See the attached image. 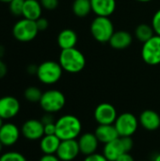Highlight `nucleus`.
I'll use <instances>...</instances> for the list:
<instances>
[{
	"instance_id": "16",
	"label": "nucleus",
	"mask_w": 160,
	"mask_h": 161,
	"mask_svg": "<svg viewBox=\"0 0 160 161\" xmlns=\"http://www.w3.org/2000/svg\"><path fill=\"white\" fill-rule=\"evenodd\" d=\"M140 125L148 131H155L160 127V115L155 110L146 109L139 117Z\"/></svg>"
},
{
	"instance_id": "26",
	"label": "nucleus",
	"mask_w": 160,
	"mask_h": 161,
	"mask_svg": "<svg viewBox=\"0 0 160 161\" xmlns=\"http://www.w3.org/2000/svg\"><path fill=\"white\" fill-rule=\"evenodd\" d=\"M25 0H11L8 3V9L14 16H22Z\"/></svg>"
},
{
	"instance_id": "6",
	"label": "nucleus",
	"mask_w": 160,
	"mask_h": 161,
	"mask_svg": "<svg viewBox=\"0 0 160 161\" xmlns=\"http://www.w3.org/2000/svg\"><path fill=\"white\" fill-rule=\"evenodd\" d=\"M39 29L36 25V21L22 18L18 20L12 27V35L15 40L21 42H28L33 41L38 33Z\"/></svg>"
},
{
	"instance_id": "24",
	"label": "nucleus",
	"mask_w": 160,
	"mask_h": 161,
	"mask_svg": "<svg viewBox=\"0 0 160 161\" xmlns=\"http://www.w3.org/2000/svg\"><path fill=\"white\" fill-rule=\"evenodd\" d=\"M155 35L156 33L153 26L148 24H140L135 29V36L141 42H147Z\"/></svg>"
},
{
	"instance_id": "39",
	"label": "nucleus",
	"mask_w": 160,
	"mask_h": 161,
	"mask_svg": "<svg viewBox=\"0 0 160 161\" xmlns=\"http://www.w3.org/2000/svg\"><path fill=\"white\" fill-rule=\"evenodd\" d=\"M138 2H141V3H148V2H151L153 0H136Z\"/></svg>"
},
{
	"instance_id": "28",
	"label": "nucleus",
	"mask_w": 160,
	"mask_h": 161,
	"mask_svg": "<svg viewBox=\"0 0 160 161\" xmlns=\"http://www.w3.org/2000/svg\"><path fill=\"white\" fill-rule=\"evenodd\" d=\"M151 25L153 26L156 35L160 36V8L154 14Z\"/></svg>"
},
{
	"instance_id": "10",
	"label": "nucleus",
	"mask_w": 160,
	"mask_h": 161,
	"mask_svg": "<svg viewBox=\"0 0 160 161\" xmlns=\"http://www.w3.org/2000/svg\"><path fill=\"white\" fill-rule=\"evenodd\" d=\"M117 117L115 107L109 103H101L94 109V119L98 125H113Z\"/></svg>"
},
{
	"instance_id": "29",
	"label": "nucleus",
	"mask_w": 160,
	"mask_h": 161,
	"mask_svg": "<svg viewBox=\"0 0 160 161\" xmlns=\"http://www.w3.org/2000/svg\"><path fill=\"white\" fill-rule=\"evenodd\" d=\"M42 8L46 10H54L58 6V0H40Z\"/></svg>"
},
{
	"instance_id": "35",
	"label": "nucleus",
	"mask_w": 160,
	"mask_h": 161,
	"mask_svg": "<svg viewBox=\"0 0 160 161\" xmlns=\"http://www.w3.org/2000/svg\"><path fill=\"white\" fill-rule=\"evenodd\" d=\"M39 161H60L57 155H43Z\"/></svg>"
},
{
	"instance_id": "41",
	"label": "nucleus",
	"mask_w": 160,
	"mask_h": 161,
	"mask_svg": "<svg viewBox=\"0 0 160 161\" xmlns=\"http://www.w3.org/2000/svg\"><path fill=\"white\" fill-rule=\"evenodd\" d=\"M11 0H0L1 3H6V4H8Z\"/></svg>"
},
{
	"instance_id": "37",
	"label": "nucleus",
	"mask_w": 160,
	"mask_h": 161,
	"mask_svg": "<svg viewBox=\"0 0 160 161\" xmlns=\"http://www.w3.org/2000/svg\"><path fill=\"white\" fill-rule=\"evenodd\" d=\"M26 71H27V73L29 75H36L37 71H38V66L35 65V64H30V65L27 66Z\"/></svg>"
},
{
	"instance_id": "5",
	"label": "nucleus",
	"mask_w": 160,
	"mask_h": 161,
	"mask_svg": "<svg viewBox=\"0 0 160 161\" xmlns=\"http://www.w3.org/2000/svg\"><path fill=\"white\" fill-rule=\"evenodd\" d=\"M134 146L131 137H119L116 140L105 144L103 155L108 161H116L124 153H129Z\"/></svg>"
},
{
	"instance_id": "3",
	"label": "nucleus",
	"mask_w": 160,
	"mask_h": 161,
	"mask_svg": "<svg viewBox=\"0 0 160 161\" xmlns=\"http://www.w3.org/2000/svg\"><path fill=\"white\" fill-rule=\"evenodd\" d=\"M63 74L59 62L54 60H45L38 66L37 77L44 85H54L59 81Z\"/></svg>"
},
{
	"instance_id": "36",
	"label": "nucleus",
	"mask_w": 160,
	"mask_h": 161,
	"mask_svg": "<svg viewBox=\"0 0 160 161\" xmlns=\"http://www.w3.org/2000/svg\"><path fill=\"white\" fill-rule=\"evenodd\" d=\"M116 161H135V159L132 157V155H130V152H129V153H124L122 156H120Z\"/></svg>"
},
{
	"instance_id": "2",
	"label": "nucleus",
	"mask_w": 160,
	"mask_h": 161,
	"mask_svg": "<svg viewBox=\"0 0 160 161\" xmlns=\"http://www.w3.org/2000/svg\"><path fill=\"white\" fill-rule=\"evenodd\" d=\"M58 62L63 71L70 74H77L86 66V58L84 54L75 47L61 50Z\"/></svg>"
},
{
	"instance_id": "22",
	"label": "nucleus",
	"mask_w": 160,
	"mask_h": 161,
	"mask_svg": "<svg viewBox=\"0 0 160 161\" xmlns=\"http://www.w3.org/2000/svg\"><path fill=\"white\" fill-rule=\"evenodd\" d=\"M60 142L57 135H44L40 140V149L44 155H56Z\"/></svg>"
},
{
	"instance_id": "21",
	"label": "nucleus",
	"mask_w": 160,
	"mask_h": 161,
	"mask_svg": "<svg viewBox=\"0 0 160 161\" xmlns=\"http://www.w3.org/2000/svg\"><path fill=\"white\" fill-rule=\"evenodd\" d=\"M42 7L40 0H25L22 16L28 20L37 21L41 17Z\"/></svg>"
},
{
	"instance_id": "44",
	"label": "nucleus",
	"mask_w": 160,
	"mask_h": 161,
	"mask_svg": "<svg viewBox=\"0 0 160 161\" xmlns=\"http://www.w3.org/2000/svg\"><path fill=\"white\" fill-rule=\"evenodd\" d=\"M141 161H149V160H141Z\"/></svg>"
},
{
	"instance_id": "38",
	"label": "nucleus",
	"mask_w": 160,
	"mask_h": 161,
	"mask_svg": "<svg viewBox=\"0 0 160 161\" xmlns=\"http://www.w3.org/2000/svg\"><path fill=\"white\" fill-rule=\"evenodd\" d=\"M4 53H5V49H4V47L2 45H0V59L4 56Z\"/></svg>"
},
{
	"instance_id": "34",
	"label": "nucleus",
	"mask_w": 160,
	"mask_h": 161,
	"mask_svg": "<svg viewBox=\"0 0 160 161\" xmlns=\"http://www.w3.org/2000/svg\"><path fill=\"white\" fill-rule=\"evenodd\" d=\"M8 73V67H7V64L2 60L0 59V79L5 77L6 75Z\"/></svg>"
},
{
	"instance_id": "4",
	"label": "nucleus",
	"mask_w": 160,
	"mask_h": 161,
	"mask_svg": "<svg viewBox=\"0 0 160 161\" xmlns=\"http://www.w3.org/2000/svg\"><path fill=\"white\" fill-rule=\"evenodd\" d=\"M114 32V25L109 17L96 16L91 24V36L98 42H108Z\"/></svg>"
},
{
	"instance_id": "8",
	"label": "nucleus",
	"mask_w": 160,
	"mask_h": 161,
	"mask_svg": "<svg viewBox=\"0 0 160 161\" xmlns=\"http://www.w3.org/2000/svg\"><path fill=\"white\" fill-rule=\"evenodd\" d=\"M120 137H132L138 130L140 125L139 119L130 112H124L118 115L113 124Z\"/></svg>"
},
{
	"instance_id": "32",
	"label": "nucleus",
	"mask_w": 160,
	"mask_h": 161,
	"mask_svg": "<svg viewBox=\"0 0 160 161\" xmlns=\"http://www.w3.org/2000/svg\"><path fill=\"white\" fill-rule=\"evenodd\" d=\"M44 125V135H56V122Z\"/></svg>"
},
{
	"instance_id": "14",
	"label": "nucleus",
	"mask_w": 160,
	"mask_h": 161,
	"mask_svg": "<svg viewBox=\"0 0 160 161\" xmlns=\"http://www.w3.org/2000/svg\"><path fill=\"white\" fill-rule=\"evenodd\" d=\"M21 130L12 123H5L0 128V142L4 146L14 145L20 138Z\"/></svg>"
},
{
	"instance_id": "17",
	"label": "nucleus",
	"mask_w": 160,
	"mask_h": 161,
	"mask_svg": "<svg viewBox=\"0 0 160 161\" xmlns=\"http://www.w3.org/2000/svg\"><path fill=\"white\" fill-rule=\"evenodd\" d=\"M91 10L96 16L109 17L116 9V0H91Z\"/></svg>"
},
{
	"instance_id": "42",
	"label": "nucleus",
	"mask_w": 160,
	"mask_h": 161,
	"mask_svg": "<svg viewBox=\"0 0 160 161\" xmlns=\"http://www.w3.org/2000/svg\"><path fill=\"white\" fill-rule=\"evenodd\" d=\"M3 121H4V120H3V119H2V118L0 117V128H1V127H2V125H4V123H3Z\"/></svg>"
},
{
	"instance_id": "11",
	"label": "nucleus",
	"mask_w": 160,
	"mask_h": 161,
	"mask_svg": "<svg viewBox=\"0 0 160 161\" xmlns=\"http://www.w3.org/2000/svg\"><path fill=\"white\" fill-rule=\"evenodd\" d=\"M21 134L28 141H38L44 136V125L41 120L29 119L21 127Z\"/></svg>"
},
{
	"instance_id": "31",
	"label": "nucleus",
	"mask_w": 160,
	"mask_h": 161,
	"mask_svg": "<svg viewBox=\"0 0 160 161\" xmlns=\"http://www.w3.org/2000/svg\"><path fill=\"white\" fill-rule=\"evenodd\" d=\"M83 161H108L107 159V158L103 155V154H98V153H94L89 156H86V158H84Z\"/></svg>"
},
{
	"instance_id": "33",
	"label": "nucleus",
	"mask_w": 160,
	"mask_h": 161,
	"mask_svg": "<svg viewBox=\"0 0 160 161\" xmlns=\"http://www.w3.org/2000/svg\"><path fill=\"white\" fill-rule=\"evenodd\" d=\"M42 122L43 125H46V124H51V123H55L56 121L54 120L53 116H52V113H46L45 115H43V117L41 118V120Z\"/></svg>"
},
{
	"instance_id": "7",
	"label": "nucleus",
	"mask_w": 160,
	"mask_h": 161,
	"mask_svg": "<svg viewBox=\"0 0 160 161\" xmlns=\"http://www.w3.org/2000/svg\"><path fill=\"white\" fill-rule=\"evenodd\" d=\"M66 103L65 95L58 90H48L42 92L39 102L42 110L46 113H57L60 111Z\"/></svg>"
},
{
	"instance_id": "43",
	"label": "nucleus",
	"mask_w": 160,
	"mask_h": 161,
	"mask_svg": "<svg viewBox=\"0 0 160 161\" xmlns=\"http://www.w3.org/2000/svg\"><path fill=\"white\" fill-rule=\"evenodd\" d=\"M3 146H4V145H3V144L1 143V142H0V154H1V152H2V149H3Z\"/></svg>"
},
{
	"instance_id": "9",
	"label": "nucleus",
	"mask_w": 160,
	"mask_h": 161,
	"mask_svg": "<svg viewBox=\"0 0 160 161\" xmlns=\"http://www.w3.org/2000/svg\"><path fill=\"white\" fill-rule=\"evenodd\" d=\"M142 60L151 66L160 64V36L155 35L143 42L141 48Z\"/></svg>"
},
{
	"instance_id": "13",
	"label": "nucleus",
	"mask_w": 160,
	"mask_h": 161,
	"mask_svg": "<svg viewBox=\"0 0 160 161\" xmlns=\"http://www.w3.org/2000/svg\"><path fill=\"white\" fill-rule=\"evenodd\" d=\"M80 154V149L76 140L61 141L56 153L60 161H73Z\"/></svg>"
},
{
	"instance_id": "25",
	"label": "nucleus",
	"mask_w": 160,
	"mask_h": 161,
	"mask_svg": "<svg viewBox=\"0 0 160 161\" xmlns=\"http://www.w3.org/2000/svg\"><path fill=\"white\" fill-rule=\"evenodd\" d=\"M42 92L41 91L35 86H30L26 88L24 92L25 99L30 103H39L41 98Z\"/></svg>"
},
{
	"instance_id": "20",
	"label": "nucleus",
	"mask_w": 160,
	"mask_h": 161,
	"mask_svg": "<svg viewBox=\"0 0 160 161\" xmlns=\"http://www.w3.org/2000/svg\"><path fill=\"white\" fill-rule=\"evenodd\" d=\"M77 41H78V37L76 32L71 28H65L61 30L57 38L58 45L61 50L75 47Z\"/></svg>"
},
{
	"instance_id": "40",
	"label": "nucleus",
	"mask_w": 160,
	"mask_h": 161,
	"mask_svg": "<svg viewBox=\"0 0 160 161\" xmlns=\"http://www.w3.org/2000/svg\"><path fill=\"white\" fill-rule=\"evenodd\" d=\"M154 161H160V153L158 154V155H157V156H156V158H155Z\"/></svg>"
},
{
	"instance_id": "30",
	"label": "nucleus",
	"mask_w": 160,
	"mask_h": 161,
	"mask_svg": "<svg viewBox=\"0 0 160 161\" xmlns=\"http://www.w3.org/2000/svg\"><path fill=\"white\" fill-rule=\"evenodd\" d=\"M36 25L37 27L39 29V31H44L48 28L49 26V22L46 18L44 17H40L37 21H36Z\"/></svg>"
},
{
	"instance_id": "1",
	"label": "nucleus",
	"mask_w": 160,
	"mask_h": 161,
	"mask_svg": "<svg viewBox=\"0 0 160 161\" xmlns=\"http://www.w3.org/2000/svg\"><path fill=\"white\" fill-rule=\"evenodd\" d=\"M81 131L82 124L74 115H63L56 121V135L61 141L76 140L80 136Z\"/></svg>"
},
{
	"instance_id": "12",
	"label": "nucleus",
	"mask_w": 160,
	"mask_h": 161,
	"mask_svg": "<svg viewBox=\"0 0 160 161\" xmlns=\"http://www.w3.org/2000/svg\"><path fill=\"white\" fill-rule=\"evenodd\" d=\"M21 109L19 100L10 95L0 97V117L3 120H10L18 115Z\"/></svg>"
},
{
	"instance_id": "27",
	"label": "nucleus",
	"mask_w": 160,
	"mask_h": 161,
	"mask_svg": "<svg viewBox=\"0 0 160 161\" xmlns=\"http://www.w3.org/2000/svg\"><path fill=\"white\" fill-rule=\"evenodd\" d=\"M0 161H27L23 154L15 151L6 152L0 156Z\"/></svg>"
},
{
	"instance_id": "23",
	"label": "nucleus",
	"mask_w": 160,
	"mask_h": 161,
	"mask_svg": "<svg viewBox=\"0 0 160 161\" xmlns=\"http://www.w3.org/2000/svg\"><path fill=\"white\" fill-rule=\"evenodd\" d=\"M72 9L75 16L79 18L87 17L92 11L91 0H74Z\"/></svg>"
},
{
	"instance_id": "15",
	"label": "nucleus",
	"mask_w": 160,
	"mask_h": 161,
	"mask_svg": "<svg viewBox=\"0 0 160 161\" xmlns=\"http://www.w3.org/2000/svg\"><path fill=\"white\" fill-rule=\"evenodd\" d=\"M77 142L80 149V153L85 156H89L96 153L100 142L98 141L94 133L87 132L78 137Z\"/></svg>"
},
{
	"instance_id": "19",
	"label": "nucleus",
	"mask_w": 160,
	"mask_h": 161,
	"mask_svg": "<svg viewBox=\"0 0 160 161\" xmlns=\"http://www.w3.org/2000/svg\"><path fill=\"white\" fill-rule=\"evenodd\" d=\"M94 134L98 141L104 144H107L120 137L114 125H99L96 127Z\"/></svg>"
},
{
	"instance_id": "18",
	"label": "nucleus",
	"mask_w": 160,
	"mask_h": 161,
	"mask_svg": "<svg viewBox=\"0 0 160 161\" xmlns=\"http://www.w3.org/2000/svg\"><path fill=\"white\" fill-rule=\"evenodd\" d=\"M133 42V36L125 30L115 31L110 38L108 43L109 45L117 50H123L128 48Z\"/></svg>"
}]
</instances>
